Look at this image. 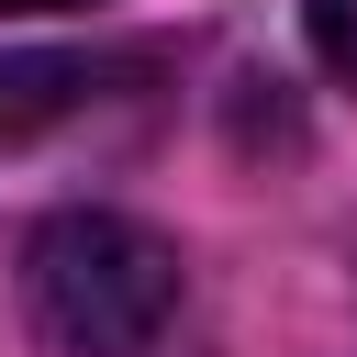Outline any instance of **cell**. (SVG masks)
<instances>
[{
    "instance_id": "obj_1",
    "label": "cell",
    "mask_w": 357,
    "mask_h": 357,
    "mask_svg": "<svg viewBox=\"0 0 357 357\" xmlns=\"http://www.w3.org/2000/svg\"><path fill=\"white\" fill-rule=\"evenodd\" d=\"M22 301H33V335L67 346V357H145L178 312V245L145 234L134 212H56L33 223L22 245Z\"/></svg>"
},
{
    "instance_id": "obj_2",
    "label": "cell",
    "mask_w": 357,
    "mask_h": 357,
    "mask_svg": "<svg viewBox=\"0 0 357 357\" xmlns=\"http://www.w3.org/2000/svg\"><path fill=\"white\" fill-rule=\"evenodd\" d=\"M301 22H312V56L357 89V0H301Z\"/></svg>"
},
{
    "instance_id": "obj_3",
    "label": "cell",
    "mask_w": 357,
    "mask_h": 357,
    "mask_svg": "<svg viewBox=\"0 0 357 357\" xmlns=\"http://www.w3.org/2000/svg\"><path fill=\"white\" fill-rule=\"evenodd\" d=\"M0 11H78V0H0Z\"/></svg>"
}]
</instances>
